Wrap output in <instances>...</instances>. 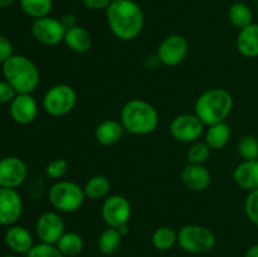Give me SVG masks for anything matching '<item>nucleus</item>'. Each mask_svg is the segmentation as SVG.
<instances>
[{
	"mask_svg": "<svg viewBox=\"0 0 258 257\" xmlns=\"http://www.w3.org/2000/svg\"><path fill=\"white\" fill-rule=\"evenodd\" d=\"M105 12L108 28L117 39L128 42L143 32L145 15L134 0H112Z\"/></svg>",
	"mask_w": 258,
	"mask_h": 257,
	"instance_id": "obj_1",
	"label": "nucleus"
},
{
	"mask_svg": "<svg viewBox=\"0 0 258 257\" xmlns=\"http://www.w3.org/2000/svg\"><path fill=\"white\" fill-rule=\"evenodd\" d=\"M120 122L131 135H150L159 126V112L154 105L141 98H133L122 106Z\"/></svg>",
	"mask_w": 258,
	"mask_h": 257,
	"instance_id": "obj_2",
	"label": "nucleus"
},
{
	"mask_svg": "<svg viewBox=\"0 0 258 257\" xmlns=\"http://www.w3.org/2000/svg\"><path fill=\"white\" fill-rule=\"evenodd\" d=\"M233 108V96L224 88H211L197 98L194 113L206 126L224 122Z\"/></svg>",
	"mask_w": 258,
	"mask_h": 257,
	"instance_id": "obj_3",
	"label": "nucleus"
},
{
	"mask_svg": "<svg viewBox=\"0 0 258 257\" xmlns=\"http://www.w3.org/2000/svg\"><path fill=\"white\" fill-rule=\"evenodd\" d=\"M4 80L10 83L17 93H33L40 82V72L30 58L13 54L3 63Z\"/></svg>",
	"mask_w": 258,
	"mask_h": 257,
	"instance_id": "obj_4",
	"label": "nucleus"
},
{
	"mask_svg": "<svg viewBox=\"0 0 258 257\" xmlns=\"http://www.w3.org/2000/svg\"><path fill=\"white\" fill-rule=\"evenodd\" d=\"M83 186L72 180H57L48 190L50 206L59 213H75L85 203Z\"/></svg>",
	"mask_w": 258,
	"mask_h": 257,
	"instance_id": "obj_5",
	"label": "nucleus"
},
{
	"mask_svg": "<svg viewBox=\"0 0 258 257\" xmlns=\"http://www.w3.org/2000/svg\"><path fill=\"white\" fill-rule=\"evenodd\" d=\"M216 242L213 232L201 224H185L178 231V246L188 253H207L214 248Z\"/></svg>",
	"mask_w": 258,
	"mask_h": 257,
	"instance_id": "obj_6",
	"label": "nucleus"
},
{
	"mask_svg": "<svg viewBox=\"0 0 258 257\" xmlns=\"http://www.w3.org/2000/svg\"><path fill=\"white\" fill-rule=\"evenodd\" d=\"M77 103V92L75 88L66 83L52 86L44 93L42 107L52 117H62L68 115Z\"/></svg>",
	"mask_w": 258,
	"mask_h": 257,
	"instance_id": "obj_7",
	"label": "nucleus"
},
{
	"mask_svg": "<svg viewBox=\"0 0 258 257\" xmlns=\"http://www.w3.org/2000/svg\"><path fill=\"white\" fill-rule=\"evenodd\" d=\"M133 214V207L130 201L121 194H112L105 198L101 208V216L103 222L111 228H120L128 224Z\"/></svg>",
	"mask_w": 258,
	"mask_h": 257,
	"instance_id": "obj_8",
	"label": "nucleus"
},
{
	"mask_svg": "<svg viewBox=\"0 0 258 257\" xmlns=\"http://www.w3.org/2000/svg\"><path fill=\"white\" fill-rule=\"evenodd\" d=\"M188 53V39L181 34H170L159 43L156 57L160 65L166 66V67H176L184 62Z\"/></svg>",
	"mask_w": 258,
	"mask_h": 257,
	"instance_id": "obj_9",
	"label": "nucleus"
},
{
	"mask_svg": "<svg viewBox=\"0 0 258 257\" xmlns=\"http://www.w3.org/2000/svg\"><path fill=\"white\" fill-rule=\"evenodd\" d=\"M204 125L196 113H181L171 120L169 131L176 141L191 144L204 135Z\"/></svg>",
	"mask_w": 258,
	"mask_h": 257,
	"instance_id": "obj_10",
	"label": "nucleus"
},
{
	"mask_svg": "<svg viewBox=\"0 0 258 257\" xmlns=\"http://www.w3.org/2000/svg\"><path fill=\"white\" fill-rule=\"evenodd\" d=\"M30 30L37 42L44 45H49V47L62 43L66 34V28L60 19L49 17V15L35 19Z\"/></svg>",
	"mask_w": 258,
	"mask_h": 257,
	"instance_id": "obj_11",
	"label": "nucleus"
},
{
	"mask_svg": "<svg viewBox=\"0 0 258 257\" xmlns=\"http://www.w3.org/2000/svg\"><path fill=\"white\" fill-rule=\"evenodd\" d=\"M66 232V224L59 212L48 211L40 214L35 223V233L40 242L55 244Z\"/></svg>",
	"mask_w": 258,
	"mask_h": 257,
	"instance_id": "obj_12",
	"label": "nucleus"
},
{
	"mask_svg": "<svg viewBox=\"0 0 258 257\" xmlns=\"http://www.w3.org/2000/svg\"><path fill=\"white\" fill-rule=\"evenodd\" d=\"M28 176V166L18 156H5L0 159V186L17 189Z\"/></svg>",
	"mask_w": 258,
	"mask_h": 257,
	"instance_id": "obj_13",
	"label": "nucleus"
},
{
	"mask_svg": "<svg viewBox=\"0 0 258 257\" xmlns=\"http://www.w3.org/2000/svg\"><path fill=\"white\" fill-rule=\"evenodd\" d=\"M24 209L23 199L17 189L0 186V224L10 227L20 219Z\"/></svg>",
	"mask_w": 258,
	"mask_h": 257,
	"instance_id": "obj_14",
	"label": "nucleus"
},
{
	"mask_svg": "<svg viewBox=\"0 0 258 257\" xmlns=\"http://www.w3.org/2000/svg\"><path fill=\"white\" fill-rule=\"evenodd\" d=\"M38 102L32 93H17L9 103L10 117L18 125H29L37 118Z\"/></svg>",
	"mask_w": 258,
	"mask_h": 257,
	"instance_id": "obj_15",
	"label": "nucleus"
},
{
	"mask_svg": "<svg viewBox=\"0 0 258 257\" xmlns=\"http://www.w3.org/2000/svg\"><path fill=\"white\" fill-rule=\"evenodd\" d=\"M180 176L184 185L193 191H204L212 183L211 171L202 164H186Z\"/></svg>",
	"mask_w": 258,
	"mask_h": 257,
	"instance_id": "obj_16",
	"label": "nucleus"
},
{
	"mask_svg": "<svg viewBox=\"0 0 258 257\" xmlns=\"http://www.w3.org/2000/svg\"><path fill=\"white\" fill-rule=\"evenodd\" d=\"M4 241L8 248L18 254H27L34 246L32 233L25 227L18 224L8 227L4 234Z\"/></svg>",
	"mask_w": 258,
	"mask_h": 257,
	"instance_id": "obj_17",
	"label": "nucleus"
},
{
	"mask_svg": "<svg viewBox=\"0 0 258 257\" xmlns=\"http://www.w3.org/2000/svg\"><path fill=\"white\" fill-rule=\"evenodd\" d=\"M233 180L243 190L258 189V159L239 163L233 170Z\"/></svg>",
	"mask_w": 258,
	"mask_h": 257,
	"instance_id": "obj_18",
	"label": "nucleus"
},
{
	"mask_svg": "<svg viewBox=\"0 0 258 257\" xmlns=\"http://www.w3.org/2000/svg\"><path fill=\"white\" fill-rule=\"evenodd\" d=\"M123 134L125 128L121 125L120 120H112V118L101 121L95 128L96 141L102 146L116 145L122 139Z\"/></svg>",
	"mask_w": 258,
	"mask_h": 257,
	"instance_id": "obj_19",
	"label": "nucleus"
},
{
	"mask_svg": "<svg viewBox=\"0 0 258 257\" xmlns=\"http://www.w3.org/2000/svg\"><path fill=\"white\" fill-rule=\"evenodd\" d=\"M236 48L244 58L258 57V23H252L243 29H239Z\"/></svg>",
	"mask_w": 258,
	"mask_h": 257,
	"instance_id": "obj_20",
	"label": "nucleus"
},
{
	"mask_svg": "<svg viewBox=\"0 0 258 257\" xmlns=\"http://www.w3.org/2000/svg\"><path fill=\"white\" fill-rule=\"evenodd\" d=\"M63 43L67 45L70 50L82 54V53H87L92 47V37L86 28L76 25L70 29H66Z\"/></svg>",
	"mask_w": 258,
	"mask_h": 257,
	"instance_id": "obj_21",
	"label": "nucleus"
},
{
	"mask_svg": "<svg viewBox=\"0 0 258 257\" xmlns=\"http://www.w3.org/2000/svg\"><path fill=\"white\" fill-rule=\"evenodd\" d=\"M231 135V127L224 121L207 126V130L204 131V141L212 150H221L228 144Z\"/></svg>",
	"mask_w": 258,
	"mask_h": 257,
	"instance_id": "obj_22",
	"label": "nucleus"
},
{
	"mask_svg": "<svg viewBox=\"0 0 258 257\" xmlns=\"http://www.w3.org/2000/svg\"><path fill=\"white\" fill-rule=\"evenodd\" d=\"M111 183L105 175H93L83 185L86 198L92 201H100L110 196Z\"/></svg>",
	"mask_w": 258,
	"mask_h": 257,
	"instance_id": "obj_23",
	"label": "nucleus"
},
{
	"mask_svg": "<svg viewBox=\"0 0 258 257\" xmlns=\"http://www.w3.org/2000/svg\"><path fill=\"white\" fill-rule=\"evenodd\" d=\"M57 248L64 257H76L82 252L85 241L77 232H64L63 236L55 243Z\"/></svg>",
	"mask_w": 258,
	"mask_h": 257,
	"instance_id": "obj_24",
	"label": "nucleus"
},
{
	"mask_svg": "<svg viewBox=\"0 0 258 257\" xmlns=\"http://www.w3.org/2000/svg\"><path fill=\"white\" fill-rule=\"evenodd\" d=\"M122 238L123 237L121 236L118 229L107 227L98 236L97 247L102 254H105V256H112V254H115L120 249L121 243H122Z\"/></svg>",
	"mask_w": 258,
	"mask_h": 257,
	"instance_id": "obj_25",
	"label": "nucleus"
},
{
	"mask_svg": "<svg viewBox=\"0 0 258 257\" xmlns=\"http://www.w3.org/2000/svg\"><path fill=\"white\" fill-rule=\"evenodd\" d=\"M228 19L233 27L243 29L253 23V13L246 3L237 2L228 9Z\"/></svg>",
	"mask_w": 258,
	"mask_h": 257,
	"instance_id": "obj_26",
	"label": "nucleus"
},
{
	"mask_svg": "<svg viewBox=\"0 0 258 257\" xmlns=\"http://www.w3.org/2000/svg\"><path fill=\"white\" fill-rule=\"evenodd\" d=\"M151 243L159 251H168L178 244V232L170 227H159L151 234Z\"/></svg>",
	"mask_w": 258,
	"mask_h": 257,
	"instance_id": "obj_27",
	"label": "nucleus"
},
{
	"mask_svg": "<svg viewBox=\"0 0 258 257\" xmlns=\"http://www.w3.org/2000/svg\"><path fill=\"white\" fill-rule=\"evenodd\" d=\"M19 4L23 12L35 20L49 15L53 8V0H19Z\"/></svg>",
	"mask_w": 258,
	"mask_h": 257,
	"instance_id": "obj_28",
	"label": "nucleus"
},
{
	"mask_svg": "<svg viewBox=\"0 0 258 257\" xmlns=\"http://www.w3.org/2000/svg\"><path fill=\"white\" fill-rule=\"evenodd\" d=\"M211 153L212 149L207 145L206 141L198 140L196 143H191L186 150V163L204 165V163L211 158Z\"/></svg>",
	"mask_w": 258,
	"mask_h": 257,
	"instance_id": "obj_29",
	"label": "nucleus"
},
{
	"mask_svg": "<svg viewBox=\"0 0 258 257\" xmlns=\"http://www.w3.org/2000/svg\"><path fill=\"white\" fill-rule=\"evenodd\" d=\"M237 151L243 160L258 159V139L252 135L243 136L237 145Z\"/></svg>",
	"mask_w": 258,
	"mask_h": 257,
	"instance_id": "obj_30",
	"label": "nucleus"
},
{
	"mask_svg": "<svg viewBox=\"0 0 258 257\" xmlns=\"http://www.w3.org/2000/svg\"><path fill=\"white\" fill-rule=\"evenodd\" d=\"M68 168H70V165H68V161L66 159H53L45 166V175L55 181L60 180L67 174Z\"/></svg>",
	"mask_w": 258,
	"mask_h": 257,
	"instance_id": "obj_31",
	"label": "nucleus"
},
{
	"mask_svg": "<svg viewBox=\"0 0 258 257\" xmlns=\"http://www.w3.org/2000/svg\"><path fill=\"white\" fill-rule=\"evenodd\" d=\"M244 213L251 223L258 226V189L248 191L244 201Z\"/></svg>",
	"mask_w": 258,
	"mask_h": 257,
	"instance_id": "obj_32",
	"label": "nucleus"
},
{
	"mask_svg": "<svg viewBox=\"0 0 258 257\" xmlns=\"http://www.w3.org/2000/svg\"><path fill=\"white\" fill-rule=\"evenodd\" d=\"M27 257H64L55 244H48L39 242L27 253Z\"/></svg>",
	"mask_w": 258,
	"mask_h": 257,
	"instance_id": "obj_33",
	"label": "nucleus"
},
{
	"mask_svg": "<svg viewBox=\"0 0 258 257\" xmlns=\"http://www.w3.org/2000/svg\"><path fill=\"white\" fill-rule=\"evenodd\" d=\"M14 54V47L9 38L0 34V63H4Z\"/></svg>",
	"mask_w": 258,
	"mask_h": 257,
	"instance_id": "obj_34",
	"label": "nucleus"
},
{
	"mask_svg": "<svg viewBox=\"0 0 258 257\" xmlns=\"http://www.w3.org/2000/svg\"><path fill=\"white\" fill-rule=\"evenodd\" d=\"M15 96H17V92L10 86V83H8L5 80L0 81V105L10 103L14 100Z\"/></svg>",
	"mask_w": 258,
	"mask_h": 257,
	"instance_id": "obj_35",
	"label": "nucleus"
},
{
	"mask_svg": "<svg viewBox=\"0 0 258 257\" xmlns=\"http://www.w3.org/2000/svg\"><path fill=\"white\" fill-rule=\"evenodd\" d=\"M81 2L90 10H106L112 0H81Z\"/></svg>",
	"mask_w": 258,
	"mask_h": 257,
	"instance_id": "obj_36",
	"label": "nucleus"
},
{
	"mask_svg": "<svg viewBox=\"0 0 258 257\" xmlns=\"http://www.w3.org/2000/svg\"><path fill=\"white\" fill-rule=\"evenodd\" d=\"M60 22H62V24L64 25L66 29H70V28H73L76 27L77 24V17H76L73 13H66L64 15H62V18H60Z\"/></svg>",
	"mask_w": 258,
	"mask_h": 257,
	"instance_id": "obj_37",
	"label": "nucleus"
},
{
	"mask_svg": "<svg viewBox=\"0 0 258 257\" xmlns=\"http://www.w3.org/2000/svg\"><path fill=\"white\" fill-rule=\"evenodd\" d=\"M244 257H258V243L249 247L246 253H244Z\"/></svg>",
	"mask_w": 258,
	"mask_h": 257,
	"instance_id": "obj_38",
	"label": "nucleus"
},
{
	"mask_svg": "<svg viewBox=\"0 0 258 257\" xmlns=\"http://www.w3.org/2000/svg\"><path fill=\"white\" fill-rule=\"evenodd\" d=\"M15 2H17V0H0V9L12 7Z\"/></svg>",
	"mask_w": 258,
	"mask_h": 257,
	"instance_id": "obj_39",
	"label": "nucleus"
},
{
	"mask_svg": "<svg viewBox=\"0 0 258 257\" xmlns=\"http://www.w3.org/2000/svg\"><path fill=\"white\" fill-rule=\"evenodd\" d=\"M118 229V232H120V234L122 237H125V236H127L128 234V227H127V224H125V226H121L120 228H117Z\"/></svg>",
	"mask_w": 258,
	"mask_h": 257,
	"instance_id": "obj_40",
	"label": "nucleus"
},
{
	"mask_svg": "<svg viewBox=\"0 0 258 257\" xmlns=\"http://www.w3.org/2000/svg\"><path fill=\"white\" fill-rule=\"evenodd\" d=\"M3 257H18L17 254H5V256H3Z\"/></svg>",
	"mask_w": 258,
	"mask_h": 257,
	"instance_id": "obj_41",
	"label": "nucleus"
}]
</instances>
